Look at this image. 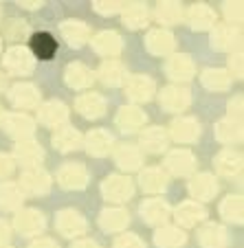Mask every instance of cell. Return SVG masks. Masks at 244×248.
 Returning a JSON list of instances; mask_svg holds the SVG:
<instances>
[{
	"label": "cell",
	"mask_w": 244,
	"mask_h": 248,
	"mask_svg": "<svg viewBox=\"0 0 244 248\" xmlns=\"http://www.w3.org/2000/svg\"><path fill=\"white\" fill-rule=\"evenodd\" d=\"M2 117H5V114H2V110H0V121H2Z\"/></svg>",
	"instance_id": "cell-50"
},
{
	"label": "cell",
	"mask_w": 244,
	"mask_h": 248,
	"mask_svg": "<svg viewBox=\"0 0 244 248\" xmlns=\"http://www.w3.org/2000/svg\"><path fill=\"white\" fill-rule=\"evenodd\" d=\"M167 167L176 173H189L194 169V156L185 150H179V152H172L167 158Z\"/></svg>",
	"instance_id": "cell-10"
},
{
	"label": "cell",
	"mask_w": 244,
	"mask_h": 248,
	"mask_svg": "<svg viewBox=\"0 0 244 248\" xmlns=\"http://www.w3.org/2000/svg\"><path fill=\"white\" fill-rule=\"evenodd\" d=\"M156 242L165 248H176L185 242V233H180L176 229H163L156 233Z\"/></svg>",
	"instance_id": "cell-27"
},
{
	"label": "cell",
	"mask_w": 244,
	"mask_h": 248,
	"mask_svg": "<svg viewBox=\"0 0 244 248\" xmlns=\"http://www.w3.org/2000/svg\"><path fill=\"white\" fill-rule=\"evenodd\" d=\"M222 216L229 217V220H240L242 217V200L233 196L229 200H225L222 202Z\"/></svg>",
	"instance_id": "cell-40"
},
{
	"label": "cell",
	"mask_w": 244,
	"mask_h": 248,
	"mask_svg": "<svg viewBox=\"0 0 244 248\" xmlns=\"http://www.w3.org/2000/svg\"><path fill=\"white\" fill-rule=\"evenodd\" d=\"M11 99L20 108H29V106L38 103V93H35L33 86H16L14 93H11Z\"/></svg>",
	"instance_id": "cell-19"
},
{
	"label": "cell",
	"mask_w": 244,
	"mask_h": 248,
	"mask_svg": "<svg viewBox=\"0 0 244 248\" xmlns=\"http://www.w3.org/2000/svg\"><path fill=\"white\" fill-rule=\"evenodd\" d=\"M205 86L207 88H227L229 86V75H227L225 70H207L205 73Z\"/></svg>",
	"instance_id": "cell-35"
},
{
	"label": "cell",
	"mask_w": 244,
	"mask_h": 248,
	"mask_svg": "<svg viewBox=\"0 0 244 248\" xmlns=\"http://www.w3.org/2000/svg\"><path fill=\"white\" fill-rule=\"evenodd\" d=\"M101 79L106 81V84H119V81L123 79L121 64H117V62H106V64L101 66Z\"/></svg>",
	"instance_id": "cell-33"
},
{
	"label": "cell",
	"mask_w": 244,
	"mask_h": 248,
	"mask_svg": "<svg viewBox=\"0 0 244 248\" xmlns=\"http://www.w3.org/2000/svg\"><path fill=\"white\" fill-rule=\"evenodd\" d=\"M16 226H18L22 233L33 235V233H38V231H42L44 220L35 211H24V213H20V216L16 217Z\"/></svg>",
	"instance_id": "cell-6"
},
{
	"label": "cell",
	"mask_w": 244,
	"mask_h": 248,
	"mask_svg": "<svg viewBox=\"0 0 244 248\" xmlns=\"http://www.w3.org/2000/svg\"><path fill=\"white\" fill-rule=\"evenodd\" d=\"M75 248H97V246H95L93 242H80V244H77Z\"/></svg>",
	"instance_id": "cell-48"
},
{
	"label": "cell",
	"mask_w": 244,
	"mask_h": 248,
	"mask_svg": "<svg viewBox=\"0 0 244 248\" xmlns=\"http://www.w3.org/2000/svg\"><path fill=\"white\" fill-rule=\"evenodd\" d=\"M180 9L176 2H161L159 5V18L165 20V22H176L180 18Z\"/></svg>",
	"instance_id": "cell-41"
},
{
	"label": "cell",
	"mask_w": 244,
	"mask_h": 248,
	"mask_svg": "<svg viewBox=\"0 0 244 248\" xmlns=\"http://www.w3.org/2000/svg\"><path fill=\"white\" fill-rule=\"evenodd\" d=\"M117 248H143L141 239L134 237V235H121L117 239Z\"/></svg>",
	"instance_id": "cell-44"
},
{
	"label": "cell",
	"mask_w": 244,
	"mask_h": 248,
	"mask_svg": "<svg viewBox=\"0 0 244 248\" xmlns=\"http://www.w3.org/2000/svg\"><path fill=\"white\" fill-rule=\"evenodd\" d=\"M172 127H174V136L179 140H194L198 136V125H196V121H192V119L176 121Z\"/></svg>",
	"instance_id": "cell-25"
},
{
	"label": "cell",
	"mask_w": 244,
	"mask_h": 248,
	"mask_svg": "<svg viewBox=\"0 0 244 248\" xmlns=\"http://www.w3.org/2000/svg\"><path fill=\"white\" fill-rule=\"evenodd\" d=\"M143 143H146V147H150V150L156 152L165 145V134L161 130H150V132H146V136H143Z\"/></svg>",
	"instance_id": "cell-42"
},
{
	"label": "cell",
	"mask_w": 244,
	"mask_h": 248,
	"mask_svg": "<svg viewBox=\"0 0 244 248\" xmlns=\"http://www.w3.org/2000/svg\"><path fill=\"white\" fill-rule=\"evenodd\" d=\"M2 86H5V77L0 75V90H2Z\"/></svg>",
	"instance_id": "cell-49"
},
{
	"label": "cell",
	"mask_w": 244,
	"mask_h": 248,
	"mask_svg": "<svg viewBox=\"0 0 244 248\" xmlns=\"http://www.w3.org/2000/svg\"><path fill=\"white\" fill-rule=\"evenodd\" d=\"M57 229L64 235H80V233H84L86 222L81 220L80 213H75V211H64V213L57 216Z\"/></svg>",
	"instance_id": "cell-2"
},
{
	"label": "cell",
	"mask_w": 244,
	"mask_h": 248,
	"mask_svg": "<svg viewBox=\"0 0 244 248\" xmlns=\"http://www.w3.org/2000/svg\"><path fill=\"white\" fill-rule=\"evenodd\" d=\"M33 51L40 57H51L53 51H55V40L51 35H47V33H40V35L33 38Z\"/></svg>",
	"instance_id": "cell-30"
},
{
	"label": "cell",
	"mask_w": 244,
	"mask_h": 248,
	"mask_svg": "<svg viewBox=\"0 0 244 248\" xmlns=\"http://www.w3.org/2000/svg\"><path fill=\"white\" fill-rule=\"evenodd\" d=\"M152 81L147 79V77H134V79H130V84H128V94H130L132 99H136V101H143V99H150L152 94Z\"/></svg>",
	"instance_id": "cell-15"
},
{
	"label": "cell",
	"mask_w": 244,
	"mask_h": 248,
	"mask_svg": "<svg viewBox=\"0 0 244 248\" xmlns=\"http://www.w3.org/2000/svg\"><path fill=\"white\" fill-rule=\"evenodd\" d=\"M66 79H68L71 86H75V88H84V86H88L93 81V73L81 64H73L66 70Z\"/></svg>",
	"instance_id": "cell-13"
},
{
	"label": "cell",
	"mask_w": 244,
	"mask_h": 248,
	"mask_svg": "<svg viewBox=\"0 0 244 248\" xmlns=\"http://www.w3.org/2000/svg\"><path fill=\"white\" fill-rule=\"evenodd\" d=\"M5 123H7V127H9L11 134H16V136H27V134L33 132L31 119L24 117V114H11V117L5 119Z\"/></svg>",
	"instance_id": "cell-20"
},
{
	"label": "cell",
	"mask_w": 244,
	"mask_h": 248,
	"mask_svg": "<svg viewBox=\"0 0 244 248\" xmlns=\"http://www.w3.org/2000/svg\"><path fill=\"white\" fill-rule=\"evenodd\" d=\"M218 169H220L225 176H233V173L240 171V156L231 154V152H225V154L218 158Z\"/></svg>",
	"instance_id": "cell-34"
},
{
	"label": "cell",
	"mask_w": 244,
	"mask_h": 248,
	"mask_svg": "<svg viewBox=\"0 0 244 248\" xmlns=\"http://www.w3.org/2000/svg\"><path fill=\"white\" fill-rule=\"evenodd\" d=\"M141 211H143V216H146V220L152 222V224L165 222V217H167V204H163L161 200H147Z\"/></svg>",
	"instance_id": "cell-18"
},
{
	"label": "cell",
	"mask_w": 244,
	"mask_h": 248,
	"mask_svg": "<svg viewBox=\"0 0 244 248\" xmlns=\"http://www.w3.org/2000/svg\"><path fill=\"white\" fill-rule=\"evenodd\" d=\"M86 143H88L90 154H106L113 147V139L106 132H90Z\"/></svg>",
	"instance_id": "cell-21"
},
{
	"label": "cell",
	"mask_w": 244,
	"mask_h": 248,
	"mask_svg": "<svg viewBox=\"0 0 244 248\" xmlns=\"http://www.w3.org/2000/svg\"><path fill=\"white\" fill-rule=\"evenodd\" d=\"M165 183H167V180H165V173L159 171V169H147L141 176V185L147 191H161V189L165 187Z\"/></svg>",
	"instance_id": "cell-26"
},
{
	"label": "cell",
	"mask_w": 244,
	"mask_h": 248,
	"mask_svg": "<svg viewBox=\"0 0 244 248\" xmlns=\"http://www.w3.org/2000/svg\"><path fill=\"white\" fill-rule=\"evenodd\" d=\"M117 160L121 167L134 169V167H139V163H141V154L136 150H132V147H121V150H117Z\"/></svg>",
	"instance_id": "cell-32"
},
{
	"label": "cell",
	"mask_w": 244,
	"mask_h": 248,
	"mask_svg": "<svg viewBox=\"0 0 244 248\" xmlns=\"http://www.w3.org/2000/svg\"><path fill=\"white\" fill-rule=\"evenodd\" d=\"M117 121L119 125H123V130H134L136 125H141L146 121V117H143V112L139 108H123Z\"/></svg>",
	"instance_id": "cell-24"
},
{
	"label": "cell",
	"mask_w": 244,
	"mask_h": 248,
	"mask_svg": "<svg viewBox=\"0 0 244 248\" xmlns=\"http://www.w3.org/2000/svg\"><path fill=\"white\" fill-rule=\"evenodd\" d=\"M31 248H55V244L51 239H42V242H35Z\"/></svg>",
	"instance_id": "cell-46"
},
{
	"label": "cell",
	"mask_w": 244,
	"mask_h": 248,
	"mask_svg": "<svg viewBox=\"0 0 244 248\" xmlns=\"http://www.w3.org/2000/svg\"><path fill=\"white\" fill-rule=\"evenodd\" d=\"M161 101H163V106L167 110H183L189 103V94L183 88H167L163 93V97H161Z\"/></svg>",
	"instance_id": "cell-8"
},
{
	"label": "cell",
	"mask_w": 244,
	"mask_h": 248,
	"mask_svg": "<svg viewBox=\"0 0 244 248\" xmlns=\"http://www.w3.org/2000/svg\"><path fill=\"white\" fill-rule=\"evenodd\" d=\"M189 189H192V193H194L196 198L209 200V198L216 193V180H213L211 176H198V178L192 180Z\"/></svg>",
	"instance_id": "cell-11"
},
{
	"label": "cell",
	"mask_w": 244,
	"mask_h": 248,
	"mask_svg": "<svg viewBox=\"0 0 244 248\" xmlns=\"http://www.w3.org/2000/svg\"><path fill=\"white\" fill-rule=\"evenodd\" d=\"M22 189H24V191H31V193L47 191V189H49V176L42 171V169H38V167L29 169V171L22 176Z\"/></svg>",
	"instance_id": "cell-3"
},
{
	"label": "cell",
	"mask_w": 244,
	"mask_h": 248,
	"mask_svg": "<svg viewBox=\"0 0 244 248\" xmlns=\"http://www.w3.org/2000/svg\"><path fill=\"white\" fill-rule=\"evenodd\" d=\"M189 22H192L196 29H207L213 22V11L207 9L205 5L192 7V9H189Z\"/></svg>",
	"instance_id": "cell-23"
},
{
	"label": "cell",
	"mask_w": 244,
	"mask_h": 248,
	"mask_svg": "<svg viewBox=\"0 0 244 248\" xmlns=\"http://www.w3.org/2000/svg\"><path fill=\"white\" fill-rule=\"evenodd\" d=\"M147 48L152 53H159V55H165L174 48V38L165 31H152L150 38H147Z\"/></svg>",
	"instance_id": "cell-9"
},
{
	"label": "cell",
	"mask_w": 244,
	"mask_h": 248,
	"mask_svg": "<svg viewBox=\"0 0 244 248\" xmlns=\"http://www.w3.org/2000/svg\"><path fill=\"white\" fill-rule=\"evenodd\" d=\"M16 154H18L20 158H24V163H31V165L42 158V152L38 150L35 143H20V145L16 147Z\"/></svg>",
	"instance_id": "cell-36"
},
{
	"label": "cell",
	"mask_w": 244,
	"mask_h": 248,
	"mask_svg": "<svg viewBox=\"0 0 244 248\" xmlns=\"http://www.w3.org/2000/svg\"><path fill=\"white\" fill-rule=\"evenodd\" d=\"M213 44L218 48H229L235 44V31L229 27H220L216 33H213Z\"/></svg>",
	"instance_id": "cell-38"
},
{
	"label": "cell",
	"mask_w": 244,
	"mask_h": 248,
	"mask_svg": "<svg viewBox=\"0 0 244 248\" xmlns=\"http://www.w3.org/2000/svg\"><path fill=\"white\" fill-rule=\"evenodd\" d=\"M9 171H11V160L7 156H0V178H5Z\"/></svg>",
	"instance_id": "cell-45"
},
{
	"label": "cell",
	"mask_w": 244,
	"mask_h": 248,
	"mask_svg": "<svg viewBox=\"0 0 244 248\" xmlns=\"http://www.w3.org/2000/svg\"><path fill=\"white\" fill-rule=\"evenodd\" d=\"M200 242L205 244L207 248H222L225 246V242H227V235H225V231L220 229V226H207V229H202L200 231Z\"/></svg>",
	"instance_id": "cell-16"
},
{
	"label": "cell",
	"mask_w": 244,
	"mask_h": 248,
	"mask_svg": "<svg viewBox=\"0 0 244 248\" xmlns=\"http://www.w3.org/2000/svg\"><path fill=\"white\" fill-rule=\"evenodd\" d=\"M146 18H147V14L141 5H130L126 9V24L128 27H141V24L146 22Z\"/></svg>",
	"instance_id": "cell-39"
},
{
	"label": "cell",
	"mask_w": 244,
	"mask_h": 248,
	"mask_svg": "<svg viewBox=\"0 0 244 248\" xmlns=\"http://www.w3.org/2000/svg\"><path fill=\"white\" fill-rule=\"evenodd\" d=\"M167 73L174 79H189V77L194 75V64H192V60L185 55H174L172 60L167 62Z\"/></svg>",
	"instance_id": "cell-5"
},
{
	"label": "cell",
	"mask_w": 244,
	"mask_h": 248,
	"mask_svg": "<svg viewBox=\"0 0 244 248\" xmlns=\"http://www.w3.org/2000/svg\"><path fill=\"white\" fill-rule=\"evenodd\" d=\"M202 216H205V211H202L198 204H194V202H185V204L179 206V211H176L179 222L180 224H185V226L196 224L198 220H202Z\"/></svg>",
	"instance_id": "cell-17"
},
{
	"label": "cell",
	"mask_w": 244,
	"mask_h": 248,
	"mask_svg": "<svg viewBox=\"0 0 244 248\" xmlns=\"http://www.w3.org/2000/svg\"><path fill=\"white\" fill-rule=\"evenodd\" d=\"M62 33L71 44H81L86 40V35H88V29L80 22H68L62 27Z\"/></svg>",
	"instance_id": "cell-28"
},
{
	"label": "cell",
	"mask_w": 244,
	"mask_h": 248,
	"mask_svg": "<svg viewBox=\"0 0 244 248\" xmlns=\"http://www.w3.org/2000/svg\"><path fill=\"white\" fill-rule=\"evenodd\" d=\"M126 222H128V217H126V213H123V211H106V213L101 216V226H103V229H108V231L123 229V226H126Z\"/></svg>",
	"instance_id": "cell-31"
},
{
	"label": "cell",
	"mask_w": 244,
	"mask_h": 248,
	"mask_svg": "<svg viewBox=\"0 0 244 248\" xmlns=\"http://www.w3.org/2000/svg\"><path fill=\"white\" fill-rule=\"evenodd\" d=\"M7 237H9V229H7V224L0 222V242H7Z\"/></svg>",
	"instance_id": "cell-47"
},
{
	"label": "cell",
	"mask_w": 244,
	"mask_h": 248,
	"mask_svg": "<svg viewBox=\"0 0 244 248\" xmlns=\"http://www.w3.org/2000/svg\"><path fill=\"white\" fill-rule=\"evenodd\" d=\"M5 66L11 70V73L22 75V73H29V70L33 68V57L27 48H20V46L11 48V51L5 55Z\"/></svg>",
	"instance_id": "cell-1"
},
{
	"label": "cell",
	"mask_w": 244,
	"mask_h": 248,
	"mask_svg": "<svg viewBox=\"0 0 244 248\" xmlns=\"http://www.w3.org/2000/svg\"><path fill=\"white\" fill-rule=\"evenodd\" d=\"M55 145L60 150H73V147L80 145V134L75 130H62L55 136Z\"/></svg>",
	"instance_id": "cell-37"
},
{
	"label": "cell",
	"mask_w": 244,
	"mask_h": 248,
	"mask_svg": "<svg viewBox=\"0 0 244 248\" xmlns=\"http://www.w3.org/2000/svg\"><path fill=\"white\" fill-rule=\"evenodd\" d=\"M20 189L16 185H0V204L7 206V209H14V206L20 204Z\"/></svg>",
	"instance_id": "cell-29"
},
{
	"label": "cell",
	"mask_w": 244,
	"mask_h": 248,
	"mask_svg": "<svg viewBox=\"0 0 244 248\" xmlns=\"http://www.w3.org/2000/svg\"><path fill=\"white\" fill-rule=\"evenodd\" d=\"M95 48H97L101 55H114L121 48V40H119L117 33H101L95 40Z\"/></svg>",
	"instance_id": "cell-14"
},
{
	"label": "cell",
	"mask_w": 244,
	"mask_h": 248,
	"mask_svg": "<svg viewBox=\"0 0 244 248\" xmlns=\"http://www.w3.org/2000/svg\"><path fill=\"white\" fill-rule=\"evenodd\" d=\"M40 119L49 125H60V121L66 119V108L62 103H47L42 110H40Z\"/></svg>",
	"instance_id": "cell-22"
},
{
	"label": "cell",
	"mask_w": 244,
	"mask_h": 248,
	"mask_svg": "<svg viewBox=\"0 0 244 248\" xmlns=\"http://www.w3.org/2000/svg\"><path fill=\"white\" fill-rule=\"evenodd\" d=\"M103 193H106L110 200H126L132 193V185H130V180L113 176V178H108L106 185H103Z\"/></svg>",
	"instance_id": "cell-4"
},
{
	"label": "cell",
	"mask_w": 244,
	"mask_h": 248,
	"mask_svg": "<svg viewBox=\"0 0 244 248\" xmlns=\"http://www.w3.org/2000/svg\"><path fill=\"white\" fill-rule=\"evenodd\" d=\"M60 183L64 185V187H84L86 185V171L84 167H77V165H68V167H64L60 171Z\"/></svg>",
	"instance_id": "cell-7"
},
{
	"label": "cell",
	"mask_w": 244,
	"mask_h": 248,
	"mask_svg": "<svg viewBox=\"0 0 244 248\" xmlns=\"http://www.w3.org/2000/svg\"><path fill=\"white\" fill-rule=\"evenodd\" d=\"M77 108L84 117H99L103 112V99L97 94H84L77 99Z\"/></svg>",
	"instance_id": "cell-12"
},
{
	"label": "cell",
	"mask_w": 244,
	"mask_h": 248,
	"mask_svg": "<svg viewBox=\"0 0 244 248\" xmlns=\"http://www.w3.org/2000/svg\"><path fill=\"white\" fill-rule=\"evenodd\" d=\"M218 136H220L222 140H235L240 139V125L238 123H222L220 127H218Z\"/></svg>",
	"instance_id": "cell-43"
}]
</instances>
